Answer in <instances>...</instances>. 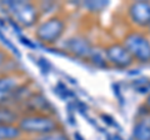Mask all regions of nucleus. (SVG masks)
I'll use <instances>...</instances> for the list:
<instances>
[{"label":"nucleus","instance_id":"obj_5","mask_svg":"<svg viewBox=\"0 0 150 140\" xmlns=\"http://www.w3.org/2000/svg\"><path fill=\"white\" fill-rule=\"evenodd\" d=\"M130 20L139 28L150 26V1H134L128 9Z\"/></svg>","mask_w":150,"mask_h":140},{"label":"nucleus","instance_id":"obj_20","mask_svg":"<svg viewBox=\"0 0 150 140\" xmlns=\"http://www.w3.org/2000/svg\"><path fill=\"white\" fill-rule=\"evenodd\" d=\"M75 139H76V140H84L81 135H80V134H78V133L75 134Z\"/></svg>","mask_w":150,"mask_h":140},{"label":"nucleus","instance_id":"obj_3","mask_svg":"<svg viewBox=\"0 0 150 140\" xmlns=\"http://www.w3.org/2000/svg\"><path fill=\"white\" fill-rule=\"evenodd\" d=\"M105 55L108 62H110L114 66L120 69H126L133 65L134 59L130 55L128 49L124 46V44H111L105 49Z\"/></svg>","mask_w":150,"mask_h":140},{"label":"nucleus","instance_id":"obj_17","mask_svg":"<svg viewBox=\"0 0 150 140\" xmlns=\"http://www.w3.org/2000/svg\"><path fill=\"white\" fill-rule=\"evenodd\" d=\"M20 40H21V43H23V44H24V45H28L29 48H33V49H35V48H36V45H35V44L30 43V40H29V39H26V38H24V36H20Z\"/></svg>","mask_w":150,"mask_h":140},{"label":"nucleus","instance_id":"obj_6","mask_svg":"<svg viewBox=\"0 0 150 140\" xmlns=\"http://www.w3.org/2000/svg\"><path fill=\"white\" fill-rule=\"evenodd\" d=\"M63 29H64V23L60 19L53 18V19H49L48 21L43 23L39 26V29L36 31V35L40 40L53 43V41L59 39V36L63 33Z\"/></svg>","mask_w":150,"mask_h":140},{"label":"nucleus","instance_id":"obj_21","mask_svg":"<svg viewBox=\"0 0 150 140\" xmlns=\"http://www.w3.org/2000/svg\"><path fill=\"white\" fill-rule=\"evenodd\" d=\"M3 62H4V55H3L1 51H0V65L3 64Z\"/></svg>","mask_w":150,"mask_h":140},{"label":"nucleus","instance_id":"obj_11","mask_svg":"<svg viewBox=\"0 0 150 140\" xmlns=\"http://www.w3.org/2000/svg\"><path fill=\"white\" fill-rule=\"evenodd\" d=\"M16 120V114L9 109H0V125H10Z\"/></svg>","mask_w":150,"mask_h":140},{"label":"nucleus","instance_id":"obj_22","mask_svg":"<svg viewBox=\"0 0 150 140\" xmlns=\"http://www.w3.org/2000/svg\"><path fill=\"white\" fill-rule=\"evenodd\" d=\"M149 30H150V26H149Z\"/></svg>","mask_w":150,"mask_h":140},{"label":"nucleus","instance_id":"obj_8","mask_svg":"<svg viewBox=\"0 0 150 140\" xmlns=\"http://www.w3.org/2000/svg\"><path fill=\"white\" fill-rule=\"evenodd\" d=\"M16 88V80L11 76L0 79V103L8 100L13 95L14 89Z\"/></svg>","mask_w":150,"mask_h":140},{"label":"nucleus","instance_id":"obj_13","mask_svg":"<svg viewBox=\"0 0 150 140\" xmlns=\"http://www.w3.org/2000/svg\"><path fill=\"white\" fill-rule=\"evenodd\" d=\"M106 5H108V1H101V0L100 1H85L84 3V6L91 11H100Z\"/></svg>","mask_w":150,"mask_h":140},{"label":"nucleus","instance_id":"obj_19","mask_svg":"<svg viewBox=\"0 0 150 140\" xmlns=\"http://www.w3.org/2000/svg\"><path fill=\"white\" fill-rule=\"evenodd\" d=\"M114 89H116V95H118L120 103H123V98H121V94H120V90H119V85H118V84H116V85H114Z\"/></svg>","mask_w":150,"mask_h":140},{"label":"nucleus","instance_id":"obj_18","mask_svg":"<svg viewBox=\"0 0 150 140\" xmlns=\"http://www.w3.org/2000/svg\"><path fill=\"white\" fill-rule=\"evenodd\" d=\"M144 106H145V109H146L149 113H150V93L148 94V96L145 98V104H144Z\"/></svg>","mask_w":150,"mask_h":140},{"label":"nucleus","instance_id":"obj_15","mask_svg":"<svg viewBox=\"0 0 150 140\" xmlns=\"http://www.w3.org/2000/svg\"><path fill=\"white\" fill-rule=\"evenodd\" d=\"M0 39L3 40V43H4V44H6V45H8V48H9V49H11V50H13V53H14V54H16L18 57H20V54H19V50H18L15 46H14V45L10 43V41H9V40L5 38V36L1 34V31H0Z\"/></svg>","mask_w":150,"mask_h":140},{"label":"nucleus","instance_id":"obj_1","mask_svg":"<svg viewBox=\"0 0 150 140\" xmlns=\"http://www.w3.org/2000/svg\"><path fill=\"white\" fill-rule=\"evenodd\" d=\"M123 44L134 60L150 63V39L140 31H130L125 35Z\"/></svg>","mask_w":150,"mask_h":140},{"label":"nucleus","instance_id":"obj_10","mask_svg":"<svg viewBox=\"0 0 150 140\" xmlns=\"http://www.w3.org/2000/svg\"><path fill=\"white\" fill-rule=\"evenodd\" d=\"M20 136V129L13 125H0V140H10Z\"/></svg>","mask_w":150,"mask_h":140},{"label":"nucleus","instance_id":"obj_7","mask_svg":"<svg viewBox=\"0 0 150 140\" xmlns=\"http://www.w3.org/2000/svg\"><path fill=\"white\" fill-rule=\"evenodd\" d=\"M68 48L73 54H75L79 58H90L93 53V48L90 43L81 38V36H75L68 40Z\"/></svg>","mask_w":150,"mask_h":140},{"label":"nucleus","instance_id":"obj_9","mask_svg":"<svg viewBox=\"0 0 150 140\" xmlns=\"http://www.w3.org/2000/svg\"><path fill=\"white\" fill-rule=\"evenodd\" d=\"M133 138L135 140H150V123L146 119L139 120L134 125Z\"/></svg>","mask_w":150,"mask_h":140},{"label":"nucleus","instance_id":"obj_2","mask_svg":"<svg viewBox=\"0 0 150 140\" xmlns=\"http://www.w3.org/2000/svg\"><path fill=\"white\" fill-rule=\"evenodd\" d=\"M56 128V124L49 116L43 115H33L21 119L19 124V129L26 133H38L41 135L53 133Z\"/></svg>","mask_w":150,"mask_h":140},{"label":"nucleus","instance_id":"obj_14","mask_svg":"<svg viewBox=\"0 0 150 140\" xmlns=\"http://www.w3.org/2000/svg\"><path fill=\"white\" fill-rule=\"evenodd\" d=\"M36 140H69L67 135H64L62 133H49L45 135H41L40 138H38Z\"/></svg>","mask_w":150,"mask_h":140},{"label":"nucleus","instance_id":"obj_12","mask_svg":"<svg viewBox=\"0 0 150 140\" xmlns=\"http://www.w3.org/2000/svg\"><path fill=\"white\" fill-rule=\"evenodd\" d=\"M90 59L94 65H96V66L99 68H106L108 66V63H106V55L104 57V54L100 53V51H95L93 49V53L90 55Z\"/></svg>","mask_w":150,"mask_h":140},{"label":"nucleus","instance_id":"obj_4","mask_svg":"<svg viewBox=\"0 0 150 140\" xmlns=\"http://www.w3.org/2000/svg\"><path fill=\"white\" fill-rule=\"evenodd\" d=\"M5 4L10 8L13 15L20 24L30 26L36 20V9L31 4L25 1H6Z\"/></svg>","mask_w":150,"mask_h":140},{"label":"nucleus","instance_id":"obj_16","mask_svg":"<svg viewBox=\"0 0 150 140\" xmlns=\"http://www.w3.org/2000/svg\"><path fill=\"white\" fill-rule=\"evenodd\" d=\"M39 65L41 66V69H43V73H44V74L48 73V70H49V68H50V65H49V63H48V60L44 59V58H40Z\"/></svg>","mask_w":150,"mask_h":140}]
</instances>
